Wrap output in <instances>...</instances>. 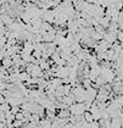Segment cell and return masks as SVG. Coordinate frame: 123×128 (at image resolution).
<instances>
[{"label":"cell","mask_w":123,"mask_h":128,"mask_svg":"<svg viewBox=\"0 0 123 128\" xmlns=\"http://www.w3.org/2000/svg\"><path fill=\"white\" fill-rule=\"evenodd\" d=\"M68 110H70L71 115H73V116H82L85 112L84 102H74L68 108Z\"/></svg>","instance_id":"6da1fadb"},{"label":"cell","mask_w":123,"mask_h":128,"mask_svg":"<svg viewBox=\"0 0 123 128\" xmlns=\"http://www.w3.org/2000/svg\"><path fill=\"white\" fill-rule=\"evenodd\" d=\"M1 66H4L6 70H9L10 67H12L14 66V62H12V59H11V56H5L2 61H1Z\"/></svg>","instance_id":"7a4b0ae2"},{"label":"cell","mask_w":123,"mask_h":128,"mask_svg":"<svg viewBox=\"0 0 123 128\" xmlns=\"http://www.w3.org/2000/svg\"><path fill=\"white\" fill-rule=\"evenodd\" d=\"M56 116L58 118H68L71 116V112H70L68 108H66V110H58V112L56 114Z\"/></svg>","instance_id":"3957f363"},{"label":"cell","mask_w":123,"mask_h":128,"mask_svg":"<svg viewBox=\"0 0 123 128\" xmlns=\"http://www.w3.org/2000/svg\"><path fill=\"white\" fill-rule=\"evenodd\" d=\"M29 78H30V76H29L26 71H22V72L20 73V76H18V79L21 80V82H23V83H24V82H27Z\"/></svg>","instance_id":"277c9868"},{"label":"cell","mask_w":123,"mask_h":128,"mask_svg":"<svg viewBox=\"0 0 123 128\" xmlns=\"http://www.w3.org/2000/svg\"><path fill=\"white\" fill-rule=\"evenodd\" d=\"M83 118H84V121L86 123H92L93 122V116H92V114L89 111H85L83 114Z\"/></svg>","instance_id":"5b68a950"},{"label":"cell","mask_w":123,"mask_h":128,"mask_svg":"<svg viewBox=\"0 0 123 128\" xmlns=\"http://www.w3.org/2000/svg\"><path fill=\"white\" fill-rule=\"evenodd\" d=\"M42 54H43L42 51H39V50L36 49L33 52H32V56H33L36 60H39V59H42Z\"/></svg>","instance_id":"8992f818"},{"label":"cell","mask_w":123,"mask_h":128,"mask_svg":"<svg viewBox=\"0 0 123 128\" xmlns=\"http://www.w3.org/2000/svg\"><path fill=\"white\" fill-rule=\"evenodd\" d=\"M20 111H21V108H20V106H11V108H10V112H11L12 115H17Z\"/></svg>","instance_id":"52a82bcc"},{"label":"cell","mask_w":123,"mask_h":128,"mask_svg":"<svg viewBox=\"0 0 123 128\" xmlns=\"http://www.w3.org/2000/svg\"><path fill=\"white\" fill-rule=\"evenodd\" d=\"M6 42H8V38L5 36L4 37H0V49H2L6 45Z\"/></svg>","instance_id":"ba28073f"}]
</instances>
